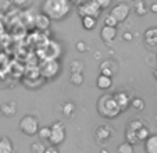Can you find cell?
Returning a JSON list of instances; mask_svg holds the SVG:
<instances>
[{"instance_id": "1", "label": "cell", "mask_w": 157, "mask_h": 153, "mask_svg": "<svg viewBox=\"0 0 157 153\" xmlns=\"http://www.w3.org/2000/svg\"><path fill=\"white\" fill-rule=\"evenodd\" d=\"M72 9L71 0H43L40 11L52 21H63L70 15Z\"/></svg>"}, {"instance_id": "2", "label": "cell", "mask_w": 157, "mask_h": 153, "mask_svg": "<svg viewBox=\"0 0 157 153\" xmlns=\"http://www.w3.org/2000/svg\"><path fill=\"white\" fill-rule=\"evenodd\" d=\"M98 112L101 117L110 120V118L118 117L120 113H121V109L117 104L116 99H114V95L104 93L98 99Z\"/></svg>"}, {"instance_id": "3", "label": "cell", "mask_w": 157, "mask_h": 153, "mask_svg": "<svg viewBox=\"0 0 157 153\" xmlns=\"http://www.w3.org/2000/svg\"><path fill=\"white\" fill-rule=\"evenodd\" d=\"M20 130L21 132L27 136L38 135L39 131V123L33 116H24L20 120Z\"/></svg>"}, {"instance_id": "4", "label": "cell", "mask_w": 157, "mask_h": 153, "mask_svg": "<svg viewBox=\"0 0 157 153\" xmlns=\"http://www.w3.org/2000/svg\"><path fill=\"white\" fill-rule=\"evenodd\" d=\"M64 141H65V127L61 121H56L52 125V134L50 138H49V142L53 146H60Z\"/></svg>"}, {"instance_id": "5", "label": "cell", "mask_w": 157, "mask_h": 153, "mask_svg": "<svg viewBox=\"0 0 157 153\" xmlns=\"http://www.w3.org/2000/svg\"><path fill=\"white\" fill-rule=\"evenodd\" d=\"M78 9V14L79 17H95L98 18L101 13V9L95 0H90V2H86V3L81 4V6L77 7Z\"/></svg>"}, {"instance_id": "6", "label": "cell", "mask_w": 157, "mask_h": 153, "mask_svg": "<svg viewBox=\"0 0 157 153\" xmlns=\"http://www.w3.org/2000/svg\"><path fill=\"white\" fill-rule=\"evenodd\" d=\"M60 73V63L57 60H46L40 65V74L46 80H52Z\"/></svg>"}, {"instance_id": "7", "label": "cell", "mask_w": 157, "mask_h": 153, "mask_svg": "<svg viewBox=\"0 0 157 153\" xmlns=\"http://www.w3.org/2000/svg\"><path fill=\"white\" fill-rule=\"evenodd\" d=\"M129 11H131L129 6H128L127 3H118L117 6H114L113 9H111L110 14L113 15V17H116V20L118 21V22H124L128 18V15H129Z\"/></svg>"}, {"instance_id": "8", "label": "cell", "mask_w": 157, "mask_h": 153, "mask_svg": "<svg viewBox=\"0 0 157 153\" xmlns=\"http://www.w3.org/2000/svg\"><path fill=\"white\" fill-rule=\"evenodd\" d=\"M114 99H116L118 107L121 109V112H125V110L131 106V103H132V99L129 97V95L124 91L116 92V93H114Z\"/></svg>"}, {"instance_id": "9", "label": "cell", "mask_w": 157, "mask_h": 153, "mask_svg": "<svg viewBox=\"0 0 157 153\" xmlns=\"http://www.w3.org/2000/svg\"><path fill=\"white\" fill-rule=\"evenodd\" d=\"M113 134H114V130L107 125H100L96 128V139H98V142H101V143L111 139Z\"/></svg>"}, {"instance_id": "10", "label": "cell", "mask_w": 157, "mask_h": 153, "mask_svg": "<svg viewBox=\"0 0 157 153\" xmlns=\"http://www.w3.org/2000/svg\"><path fill=\"white\" fill-rule=\"evenodd\" d=\"M143 41L149 47H156L157 46V27L147 28L143 35Z\"/></svg>"}, {"instance_id": "11", "label": "cell", "mask_w": 157, "mask_h": 153, "mask_svg": "<svg viewBox=\"0 0 157 153\" xmlns=\"http://www.w3.org/2000/svg\"><path fill=\"white\" fill-rule=\"evenodd\" d=\"M100 36L104 42H107V43L113 42L117 36V27H109V25H104L100 31Z\"/></svg>"}, {"instance_id": "12", "label": "cell", "mask_w": 157, "mask_h": 153, "mask_svg": "<svg viewBox=\"0 0 157 153\" xmlns=\"http://www.w3.org/2000/svg\"><path fill=\"white\" fill-rule=\"evenodd\" d=\"M113 85V76L110 75H104V74H100L96 80V86L101 91H107V89L111 88Z\"/></svg>"}, {"instance_id": "13", "label": "cell", "mask_w": 157, "mask_h": 153, "mask_svg": "<svg viewBox=\"0 0 157 153\" xmlns=\"http://www.w3.org/2000/svg\"><path fill=\"white\" fill-rule=\"evenodd\" d=\"M50 21L52 20L44 13H40V14H38L35 17V25L39 29H48L50 27Z\"/></svg>"}, {"instance_id": "14", "label": "cell", "mask_w": 157, "mask_h": 153, "mask_svg": "<svg viewBox=\"0 0 157 153\" xmlns=\"http://www.w3.org/2000/svg\"><path fill=\"white\" fill-rule=\"evenodd\" d=\"M143 143H145L143 149H145L146 153H157V135H151L150 134V136Z\"/></svg>"}, {"instance_id": "15", "label": "cell", "mask_w": 157, "mask_h": 153, "mask_svg": "<svg viewBox=\"0 0 157 153\" xmlns=\"http://www.w3.org/2000/svg\"><path fill=\"white\" fill-rule=\"evenodd\" d=\"M13 152H14L13 142L7 136L0 138V153H13Z\"/></svg>"}, {"instance_id": "16", "label": "cell", "mask_w": 157, "mask_h": 153, "mask_svg": "<svg viewBox=\"0 0 157 153\" xmlns=\"http://www.w3.org/2000/svg\"><path fill=\"white\" fill-rule=\"evenodd\" d=\"M133 10L139 17H142V15H145L147 13V7H146V3L143 0H135L133 2Z\"/></svg>"}, {"instance_id": "17", "label": "cell", "mask_w": 157, "mask_h": 153, "mask_svg": "<svg viewBox=\"0 0 157 153\" xmlns=\"http://www.w3.org/2000/svg\"><path fill=\"white\" fill-rule=\"evenodd\" d=\"M98 25V21L95 17H82V27L86 31H93Z\"/></svg>"}, {"instance_id": "18", "label": "cell", "mask_w": 157, "mask_h": 153, "mask_svg": "<svg viewBox=\"0 0 157 153\" xmlns=\"http://www.w3.org/2000/svg\"><path fill=\"white\" fill-rule=\"evenodd\" d=\"M0 112L3 116H7V117H11V116L15 114V104L14 103H4L0 106Z\"/></svg>"}, {"instance_id": "19", "label": "cell", "mask_w": 157, "mask_h": 153, "mask_svg": "<svg viewBox=\"0 0 157 153\" xmlns=\"http://www.w3.org/2000/svg\"><path fill=\"white\" fill-rule=\"evenodd\" d=\"M125 141L129 142V143H132V145H136L138 142H139L136 131L131 130V128H127V131H125Z\"/></svg>"}, {"instance_id": "20", "label": "cell", "mask_w": 157, "mask_h": 153, "mask_svg": "<svg viewBox=\"0 0 157 153\" xmlns=\"http://www.w3.org/2000/svg\"><path fill=\"white\" fill-rule=\"evenodd\" d=\"M135 152V149H133V145L129 143V142H122V143L118 145V147H117V153H133Z\"/></svg>"}, {"instance_id": "21", "label": "cell", "mask_w": 157, "mask_h": 153, "mask_svg": "<svg viewBox=\"0 0 157 153\" xmlns=\"http://www.w3.org/2000/svg\"><path fill=\"white\" fill-rule=\"evenodd\" d=\"M52 134V127H42L38 131V136L40 141H49Z\"/></svg>"}, {"instance_id": "22", "label": "cell", "mask_w": 157, "mask_h": 153, "mask_svg": "<svg viewBox=\"0 0 157 153\" xmlns=\"http://www.w3.org/2000/svg\"><path fill=\"white\" fill-rule=\"evenodd\" d=\"M70 82H71L72 85H75V86L82 85V82H83L82 73H71V75H70Z\"/></svg>"}, {"instance_id": "23", "label": "cell", "mask_w": 157, "mask_h": 153, "mask_svg": "<svg viewBox=\"0 0 157 153\" xmlns=\"http://www.w3.org/2000/svg\"><path fill=\"white\" fill-rule=\"evenodd\" d=\"M136 134H138V139H139V142H145L146 139L150 136V132H149L147 127H145V125H143L140 130H138Z\"/></svg>"}, {"instance_id": "24", "label": "cell", "mask_w": 157, "mask_h": 153, "mask_svg": "<svg viewBox=\"0 0 157 153\" xmlns=\"http://www.w3.org/2000/svg\"><path fill=\"white\" fill-rule=\"evenodd\" d=\"M46 147L42 142H33L32 145H31V152L32 153H44V150H46Z\"/></svg>"}, {"instance_id": "25", "label": "cell", "mask_w": 157, "mask_h": 153, "mask_svg": "<svg viewBox=\"0 0 157 153\" xmlns=\"http://www.w3.org/2000/svg\"><path fill=\"white\" fill-rule=\"evenodd\" d=\"M131 106L136 110H143L145 109V102H143V99H140V97H133Z\"/></svg>"}, {"instance_id": "26", "label": "cell", "mask_w": 157, "mask_h": 153, "mask_svg": "<svg viewBox=\"0 0 157 153\" xmlns=\"http://www.w3.org/2000/svg\"><path fill=\"white\" fill-rule=\"evenodd\" d=\"M118 24L120 22L116 20V17H113L111 14H109V15L104 17V25H109V27H117Z\"/></svg>"}, {"instance_id": "27", "label": "cell", "mask_w": 157, "mask_h": 153, "mask_svg": "<svg viewBox=\"0 0 157 153\" xmlns=\"http://www.w3.org/2000/svg\"><path fill=\"white\" fill-rule=\"evenodd\" d=\"M74 112H75V104L71 103V102H67V103L64 104V107H63V113H64L65 116H71Z\"/></svg>"}, {"instance_id": "28", "label": "cell", "mask_w": 157, "mask_h": 153, "mask_svg": "<svg viewBox=\"0 0 157 153\" xmlns=\"http://www.w3.org/2000/svg\"><path fill=\"white\" fill-rule=\"evenodd\" d=\"M143 127V123L142 121H139V120H132V121H129V125H128V128H131V130H133V131H138V130H140Z\"/></svg>"}, {"instance_id": "29", "label": "cell", "mask_w": 157, "mask_h": 153, "mask_svg": "<svg viewBox=\"0 0 157 153\" xmlns=\"http://www.w3.org/2000/svg\"><path fill=\"white\" fill-rule=\"evenodd\" d=\"M95 2L100 6L101 10H107L110 6H111V2H113V0H95Z\"/></svg>"}, {"instance_id": "30", "label": "cell", "mask_w": 157, "mask_h": 153, "mask_svg": "<svg viewBox=\"0 0 157 153\" xmlns=\"http://www.w3.org/2000/svg\"><path fill=\"white\" fill-rule=\"evenodd\" d=\"M75 47H77V50H78V52H81V53H85L86 50H88V47H86V43H85V42H82V41L77 42Z\"/></svg>"}, {"instance_id": "31", "label": "cell", "mask_w": 157, "mask_h": 153, "mask_svg": "<svg viewBox=\"0 0 157 153\" xmlns=\"http://www.w3.org/2000/svg\"><path fill=\"white\" fill-rule=\"evenodd\" d=\"M10 2H11V4H14V6H17V7H22L27 4L28 0H10Z\"/></svg>"}, {"instance_id": "32", "label": "cell", "mask_w": 157, "mask_h": 153, "mask_svg": "<svg viewBox=\"0 0 157 153\" xmlns=\"http://www.w3.org/2000/svg\"><path fill=\"white\" fill-rule=\"evenodd\" d=\"M44 153H60V152H59V149H57V146H53V145H50V146L46 147Z\"/></svg>"}, {"instance_id": "33", "label": "cell", "mask_w": 157, "mask_h": 153, "mask_svg": "<svg viewBox=\"0 0 157 153\" xmlns=\"http://www.w3.org/2000/svg\"><path fill=\"white\" fill-rule=\"evenodd\" d=\"M86 2H90V0H71V3H72V6H81V4H83V3H86Z\"/></svg>"}, {"instance_id": "34", "label": "cell", "mask_w": 157, "mask_h": 153, "mask_svg": "<svg viewBox=\"0 0 157 153\" xmlns=\"http://www.w3.org/2000/svg\"><path fill=\"white\" fill-rule=\"evenodd\" d=\"M122 38H124L127 42H131V41H132V39H133V35H132V33H131V32H125L124 35H122Z\"/></svg>"}, {"instance_id": "35", "label": "cell", "mask_w": 157, "mask_h": 153, "mask_svg": "<svg viewBox=\"0 0 157 153\" xmlns=\"http://www.w3.org/2000/svg\"><path fill=\"white\" fill-rule=\"evenodd\" d=\"M150 11L151 13H154V14H157V3H153L150 6Z\"/></svg>"}, {"instance_id": "36", "label": "cell", "mask_w": 157, "mask_h": 153, "mask_svg": "<svg viewBox=\"0 0 157 153\" xmlns=\"http://www.w3.org/2000/svg\"><path fill=\"white\" fill-rule=\"evenodd\" d=\"M153 75H154V78H156V81H157V68L154 70V73H153Z\"/></svg>"}, {"instance_id": "37", "label": "cell", "mask_w": 157, "mask_h": 153, "mask_svg": "<svg viewBox=\"0 0 157 153\" xmlns=\"http://www.w3.org/2000/svg\"><path fill=\"white\" fill-rule=\"evenodd\" d=\"M100 153H109V150H107V149H101Z\"/></svg>"}, {"instance_id": "38", "label": "cell", "mask_w": 157, "mask_h": 153, "mask_svg": "<svg viewBox=\"0 0 157 153\" xmlns=\"http://www.w3.org/2000/svg\"><path fill=\"white\" fill-rule=\"evenodd\" d=\"M0 116H2V112H0Z\"/></svg>"}]
</instances>
